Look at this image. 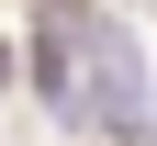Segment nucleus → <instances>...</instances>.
<instances>
[{
  "instance_id": "obj_1",
  "label": "nucleus",
  "mask_w": 157,
  "mask_h": 146,
  "mask_svg": "<svg viewBox=\"0 0 157 146\" xmlns=\"http://www.w3.org/2000/svg\"><path fill=\"white\" fill-rule=\"evenodd\" d=\"M78 23V68H90V112L112 124V135H146V56H135V34L112 23V11H90V0H56Z\"/></svg>"
},
{
  "instance_id": "obj_2",
  "label": "nucleus",
  "mask_w": 157,
  "mask_h": 146,
  "mask_svg": "<svg viewBox=\"0 0 157 146\" xmlns=\"http://www.w3.org/2000/svg\"><path fill=\"white\" fill-rule=\"evenodd\" d=\"M146 11H157V0H146Z\"/></svg>"
}]
</instances>
